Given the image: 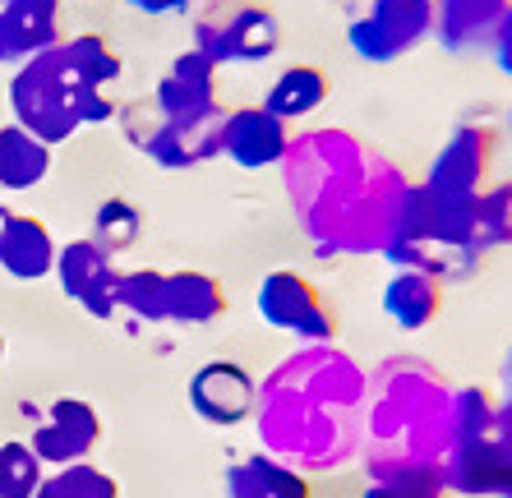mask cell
<instances>
[{"label": "cell", "mask_w": 512, "mask_h": 498, "mask_svg": "<svg viewBox=\"0 0 512 498\" xmlns=\"http://www.w3.org/2000/svg\"><path fill=\"white\" fill-rule=\"evenodd\" d=\"M33 498H120V485L107 471H97L88 462L60 466L56 475H42Z\"/></svg>", "instance_id": "26"}, {"label": "cell", "mask_w": 512, "mask_h": 498, "mask_svg": "<svg viewBox=\"0 0 512 498\" xmlns=\"http://www.w3.org/2000/svg\"><path fill=\"white\" fill-rule=\"evenodd\" d=\"M0 5H10V0H0Z\"/></svg>", "instance_id": "39"}, {"label": "cell", "mask_w": 512, "mask_h": 498, "mask_svg": "<svg viewBox=\"0 0 512 498\" xmlns=\"http://www.w3.org/2000/svg\"><path fill=\"white\" fill-rule=\"evenodd\" d=\"M512 0H434V42L448 56H476L489 51L494 28L508 14Z\"/></svg>", "instance_id": "15"}, {"label": "cell", "mask_w": 512, "mask_h": 498, "mask_svg": "<svg viewBox=\"0 0 512 498\" xmlns=\"http://www.w3.org/2000/svg\"><path fill=\"white\" fill-rule=\"evenodd\" d=\"M291 125L277 120L273 111L263 107H231L222 111V157H231L245 171H259V166H282L286 148H291Z\"/></svg>", "instance_id": "13"}, {"label": "cell", "mask_w": 512, "mask_h": 498, "mask_svg": "<svg viewBox=\"0 0 512 498\" xmlns=\"http://www.w3.org/2000/svg\"><path fill=\"white\" fill-rule=\"evenodd\" d=\"M0 356H5V342H0Z\"/></svg>", "instance_id": "38"}, {"label": "cell", "mask_w": 512, "mask_h": 498, "mask_svg": "<svg viewBox=\"0 0 512 498\" xmlns=\"http://www.w3.org/2000/svg\"><path fill=\"white\" fill-rule=\"evenodd\" d=\"M227 309V291L208 273H167V323H185V328H203V323L222 319Z\"/></svg>", "instance_id": "22"}, {"label": "cell", "mask_w": 512, "mask_h": 498, "mask_svg": "<svg viewBox=\"0 0 512 498\" xmlns=\"http://www.w3.org/2000/svg\"><path fill=\"white\" fill-rule=\"evenodd\" d=\"M508 130H512V111H508Z\"/></svg>", "instance_id": "37"}, {"label": "cell", "mask_w": 512, "mask_h": 498, "mask_svg": "<svg viewBox=\"0 0 512 498\" xmlns=\"http://www.w3.org/2000/svg\"><path fill=\"white\" fill-rule=\"evenodd\" d=\"M0 268L14 282H37V277L56 273V240H51L47 222L0 203Z\"/></svg>", "instance_id": "16"}, {"label": "cell", "mask_w": 512, "mask_h": 498, "mask_svg": "<svg viewBox=\"0 0 512 498\" xmlns=\"http://www.w3.org/2000/svg\"><path fill=\"white\" fill-rule=\"evenodd\" d=\"M194 47L222 65H263L282 47V19L263 0H208L194 19Z\"/></svg>", "instance_id": "5"}, {"label": "cell", "mask_w": 512, "mask_h": 498, "mask_svg": "<svg viewBox=\"0 0 512 498\" xmlns=\"http://www.w3.org/2000/svg\"><path fill=\"white\" fill-rule=\"evenodd\" d=\"M494 439H499L503 448H512V388H508V397L494 406Z\"/></svg>", "instance_id": "33"}, {"label": "cell", "mask_w": 512, "mask_h": 498, "mask_svg": "<svg viewBox=\"0 0 512 498\" xmlns=\"http://www.w3.org/2000/svg\"><path fill=\"white\" fill-rule=\"evenodd\" d=\"M120 125L139 153H148L157 166H171V171H180V166L190 171L199 162L222 157V116L203 120V125H167L153 102H134L120 111Z\"/></svg>", "instance_id": "8"}, {"label": "cell", "mask_w": 512, "mask_h": 498, "mask_svg": "<svg viewBox=\"0 0 512 498\" xmlns=\"http://www.w3.org/2000/svg\"><path fill=\"white\" fill-rule=\"evenodd\" d=\"M157 116L167 125H203V120L222 116V102H217V65L203 56L199 47L180 51L171 60V70L157 79L153 97Z\"/></svg>", "instance_id": "10"}, {"label": "cell", "mask_w": 512, "mask_h": 498, "mask_svg": "<svg viewBox=\"0 0 512 498\" xmlns=\"http://www.w3.org/2000/svg\"><path fill=\"white\" fill-rule=\"evenodd\" d=\"M42 485V462L28 443H0V498H33Z\"/></svg>", "instance_id": "29"}, {"label": "cell", "mask_w": 512, "mask_h": 498, "mask_svg": "<svg viewBox=\"0 0 512 498\" xmlns=\"http://www.w3.org/2000/svg\"><path fill=\"white\" fill-rule=\"evenodd\" d=\"M120 309L134 319L167 323V273H153V268L120 273Z\"/></svg>", "instance_id": "27"}, {"label": "cell", "mask_w": 512, "mask_h": 498, "mask_svg": "<svg viewBox=\"0 0 512 498\" xmlns=\"http://www.w3.org/2000/svg\"><path fill=\"white\" fill-rule=\"evenodd\" d=\"M489 56H494V65H499V70L512 79V5H508V14H503V19H499V28H494V42H489Z\"/></svg>", "instance_id": "32"}, {"label": "cell", "mask_w": 512, "mask_h": 498, "mask_svg": "<svg viewBox=\"0 0 512 498\" xmlns=\"http://www.w3.org/2000/svg\"><path fill=\"white\" fill-rule=\"evenodd\" d=\"M139 231H143V217H139V208H134L130 199H107L102 208H97V217H93V245L102 249V254H125V249H134V240H139Z\"/></svg>", "instance_id": "25"}, {"label": "cell", "mask_w": 512, "mask_h": 498, "mask_svg": "<svg viewBox=\"0 0 512 498\" xmlns=\"http://www.w3.org/2000/svg\"><path fill=\"white\" fill-rule=\"evenodd\" d=\"M56 277L60 291L84 305L93 319H116L120 314V273L116 259L102 254L93 240H70L56 249Z\"/></svg>", "instance_id": "11"}, {"label": "cell", "mask_w": 512, "mask_h": 498, "mask_svg": "<svg viewBox=\"0 0 512 498\" xmlns=\"http://www.w3.org/2000/svg\"><path fill=\"white\" fill-rule=\"evenodd\" d=\"M60 51H65L74 79L84 83V88H107V83L120 79V56L111 51L107 37L79 33V37H70V42H60Z\"/></svg>", "instance_id": "24"}, {"label": "cell", "mask_w": 512, "mask_h": 498, "mask_svg": "<svg viewBox=\"0 0 512 498\" xmlns=\"http://www.w3.org/2000/svg\"><path fill=\"white\" fill-rule=\"evenodd\" d=\"M503 383L512 388V351H508V360H503Z\"/></svg>", "instance_id": "36"}, {"label": "cell", "mask_w": 512, "mask_h": 498, "mask_svg": "<svg viewBox=\"0 0 512 498\" xmlns=\"http://www.w3.org/2000/svg\"><path fill=\"white\" fill-rule=\"evenodd\" d=\"M453 452V388L434 365L416 356H388L365 383V475L439 466Z\"/></svg>", "instance_id": "3"}, {"label": "cell", "mask_w": 512, "mask_h": 498, "mask_svg": "<svg viewBox=\"0 0 512 498\" xmlns=\"http://www.w3.org/2000/svg\"><path fill=\"white\" fill-rule=\"evenodd\" d=\"M508 457H512V448H503L499 439H480V443H466V448H453L439 462L443 489L462 498H499L503 485H508Z\"/></svg>", "instance_id": "17"}, {"label": "cell", "mask_w": 512, "mask_h": 498, "mask_svg": "<svg viewBox=\"0 0 512 498\" xmlns=\"http://www.w3.org/2000/svg\"><path fill=\"white\" fill-rule=\"evenodd\" d=\"M51 171V143L28 134L24 125H0V190L24 194L42 185Z\"/></svg>", "instance_id": "21"}, {"label": "cell", "mask_w": 512, "mask_h": 498, "mask_svg": "<svg viewBox=\"0 0 512 498\" xmlns=\"http://www.w3.org/2000/svg\"><path fill=\"white\" fill-rule=\"evenodd\" d=\"M370 374L333 342L305 346L259 383V434L296 471H337L365 439Z\"/></svg>", "instance_id": "2"}, {"label": "cell", "mask_w": 512, "mask_h": 498, "mask_svg": "<svg viewBox=\"0 0 512 498\" xmlns=\"http://www.w3.org/2000/svg\"><path fill=\"white\" fill-rule=\"evenodd\" d=\"M102 439V420L88 402L79 397H60V402L47 406V420L33 429V443L28 448L37 452L42 466H74L88 462V452Z\"/></svg>", "instance_id": "14"}, {"label": "cell", "mask_w": 512, "mask_h": 498, "mask_svg": "<svg viewBox=\"0 0 512 498\" xmlns=\"http://www.w3.org/2000/svg\"><path fill=\"white\" fill-rule=\"evenodd\" d=\"M434 37V0H370L346 24V47L365 65H393Z\"/></svg>", "instance_id": "6"}, {"label": "cell", "mask_w": 512, "mask_h": 498, "mask_svg": "<svg viewBox=\"0 0 512 498\" xmlns=\"http://www.w3.org/2000/svg\"><path fill=\"white\" fill-rule=\"evenodd\" d=\"M323 102H328V74L319 65H291V70H282L273 79V88H268V97H263V107L273 111L277 120H286V125L314 116Z\"/></svg>", "instance_id": "23"}, {"label": "cell", "mask_w": 512, "mask_h": 498, "mask_svg": "<svg viewBox=\"0 0 512 498\" xmlns=\"http://www.w3.org/2000/svg\"><path fill=\"white\" fill-rule=\"evenodd\" d=\"M125 5H134L139 14H185L194 0H125Z\"/></svg>", "instance_id": "34"}, {"label": "cell", "mask_w": 512, "mask_h": 498, "mask_svg": "<svg viewBox=\"0 0 512 498\" xmlns=\"http://www.w3.org/2000/svg\"><path fill=\"white\" fill-rule=\"evenodd\" d=\"M476 217L485 254L499 245H512V185H485V194L476 199Z\"/></svg>", "instance_id": "30"}, {"label": "cell", "mask_w": 512, "mask_h": 498, "mask_svg": "<svg viewBox=\"0 0 512 498\" xmlns=\"http://www.w3.org/2000/svg\"><path fill=\"white\" fill-rule=\"evenodd\" d=\"M0 24H5L14 60L24 65L28 56L60 47V0H10L0 5Z\"/></svg>", "instance_id": "20"}, {"label": "cell", "mask_w": 512, "mask_h": 498, "mask_svg": "<svg viewBox=\"0 0 512 498\" xmlns=\"http://www.w3.org/2000/svg\"><path fill=\"white\" fill-rule=\"evenodd\" d=\"M443 309V282H434L429 273L416 268H397L383 286V314L397 323L402 332H420L439 319Z\"/></svg>", "instance_id": "19"}, {"label": "cell", "mask_w": 512, "mask_h": 498, "mask_svg": "<svg viewBox=\"0 0 512 498\" xmlns=\"http://www.w3.org/2000/svg\"><path fill=\"white\" fill-rule=\"evenodd\" d=\"M365 498H448L439 466H416V471L388 475V480H370Z\"/></svg>", "instance_id": "31"}, {"label": "cell", "mask_w": 512, "mask_h": 498, "mask_svg": "<svg viewBox=\"0 0 512 498\" xmlns=\"http://www.w3.org/2000/svg\"><path fill=\"white\" fill-rule=\"evenodd\" d=\"M0 65H14V51H10V37H5V24H0Z\"/></svg>", "instance_id": "35"}, {"label": "cell", "mask_w": 512, "mask_h": 498, "mask_svg": "<svg viewBox=\"0 0 512 498\" xmlns=\"http://www.w3.org/2000/svg\"><path fill=\"white\" fill-rule=\"evenodd\" d=\"M227 498H310V480L273 452H254L227 471Z\"/></svg>", "instance_id": "18"}, {"label": "cell", "mask_w": 512, "mask_h": 498, "mask_svg": "<svg viewBox=\"0 0 512 498\" xmlns=\"http://www.w3.org/2000/svg\"><path fill=\"white\" fill-rule=\"evenodd\" d=\"M259 319L277 332H291L305 346H323L337 337V309L296 268H277L259 282Z\"/></svg>", "instance_id": "7"}, {"label": "cell", "mask_w": 512, "mask_h": 498, "mask_svg": "<svg viewBox=\"0 0 512 498\" xmlns=\"http://www.w3.org/2000/svg\"><path fill=\"white\" fill-rule=\"evenodd\" d=\"M190 406L208 425H222V429L245 425V420H254V406H259V383L236 360H213V365L194 369Z\"/></svg>", "instance_id": "12"}, {"label": "cell", "mask_w": 512, "mask_h": 498, "mask_svg": "<svg viewBox=\"0 0 512 498\" xmlns=\"http://www.w3.org/2000/svg\"><path fill=\"white\" fill-rule=\"evenodd\" d=\"M282 185L300 231L323 254H383L411 180L351 130L296 134L282 157Z\"/></svg>", "instance_id": "1"}, {"label": "cell", "mask_w": 512, "mask_h": 498, "mask_svg": "<svg viewBox=\"0 0 512 498\" xmlns=\"http://www.w3.org/2000/svg\"><path fill=\"white\" fill-rule=\"evenodd\" d=\"M10 111L14 125H24L42 143H65L84 125L111 120V97L102 88H84L74 79L65 51L51 47L42 56H28L10 79Z\"/></svg>", "instance_id": "4"}, {"label": "cell", "mask_w": 512, "mask_h": 498, "mask_svg": "<svg viewBox=\"0 0 512 498\" xmlns=\"http://www.w3.org/2000/svg\"><path fill=\"white\" fill-rule=\"evenodd\" d=\"M494 406L485 388H453V448L494 439Z\"/></svg>", "instance_id": "28"}, {"label": "cell", "mask_w": 512, "mask_h": 498, "mask_svg": "<svg viewBox=\"0 0 512 498\" xmlns=\"http://www.w3.org/2000/svg\"><path fill=\"white\" fill-rule=\"evenodd\" d=\"M494 148H499V134L494 125H480V120H466L448 134L434 162H429V176L420 180L434 199L443 203H471L485 194L489 185V166H494Z\"/></svg>", "instance_id": "9"}]
</instances>
